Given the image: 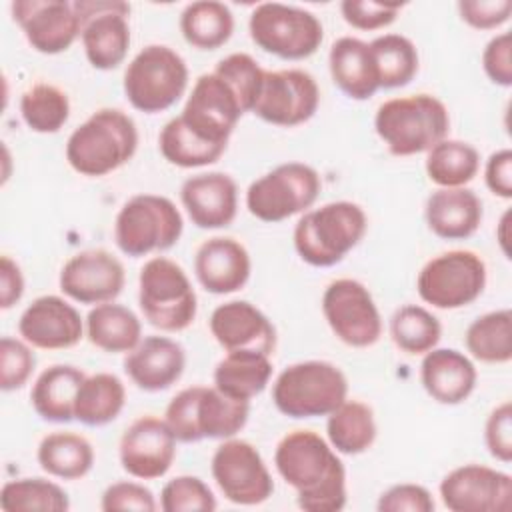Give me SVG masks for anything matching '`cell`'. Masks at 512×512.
Here are the masks:
<instances>
[{"label":"cell","mask_w":512,"mask_h":512,"mask_svg":"<svg viewBox=\"0 0 512 512\" xmlns=\"http://www.w3.org/2000/svg\"><path fill=\"white\" fill-rule=\"evenodd\" d=\"M158 148L166 162L178 168H202L218 162L226 152L224 146L210 144L196 136L176 116L164 124L158 134Z\"/></svg>","instance_id":"ab89813d"},{"label":"cell","mask_w":512,"mask_h":512,"mask_svg":"<svg viewBox=\"0 0 512 512\" xmlns=\"http://www.w3.org/2000/svg\"><path fill=\"white\" fill-rule=\"evenodd\" d=\"M482 68L490 82L502 88L512 86V36L496 34L482 52Z\"/></svg>","instance_id":"f5cc1de1"},{"label":"cell","mask_w":512,"mask_h":512,"mask_svg":"<svg viewBox=\"0 0 512 512\" xmlns=\"http://www.w3.org/2000/svg\"><path fill=\"white\" fill-rule=\"evenodd\" d=\"M36 460L48 476L80 480L94 466V448L86 436L70 430H58L40 440Z\"/></svg>","instance_id":"d6a6232c"},{"label":"cell","mask_w":512,"mask_h":512,"mask_svg":"<svg viewBox=\"0 0 512 512\" xmlns=\"http://www.w3.org/2000/svg\"><path fill=\"white\" fill-rule=\"evenodd\" d=\"M86 332L80 312L62 296L46 294L32 300L18 320V334L38 350H66Z\"/></svg>","instance_id":"7402d4cb"},{"label":"cell","mask_w":512,"mask_h":512,"mask_svg":"<svg viewBox=\"0 0 512 512\" xmlns=\"http://www.w3.org/2000/svg\"><path fill=\"white\" fill-rule=\"evenodd\" d=\"M474 362L456 348H432L420 364V382L426 394L444 406H456L470 398L476 388Z\"/></svg>","instance_id":"4316f807"},{"label":"cell","mask_w":512,"mask_h":512,"mask_svg":"<svg viewBox=\"0 0 512 512\" xmlns=\"http://www.w3.org/2000/svg\"><path fill=\"white\" fill-rule=\"evenodd\" d=\"M326 436L338 454L356 456L372 448L376 440V420L368 404L344 400L326 420Z\"/></svg>","instance_id":"e575fe53"},{"label":"cell","mask_w":512,"mask_h":512,"mask_svg":"<svg viewBox=\"0 0 512 512\" xmlns=\"http://www.w3.org/2000/svg\"><path fill=\"white\" fill-rule=\"evenodd\" d=\"M138 304L144 320L162 332L186 330L198 312L188 274L166 256H154L140 268Z\"/></svg>","instance_id":"52a82bcc"},{"label":"cell","mask_w":512,"mask_h":512,"mask_svg":"<svg viewBox=\"0 0 512 512\" xmlns=\"http://www.w3.org/2000/svg\"><path fill=\"white\" fill-rule=\"evenodd\" d=\"M508 216H510L508 212L502 216V220H500V230H506V228H508ZM498 242H500V246H502V252L508 254V246H506L508 240H506V234L500 232V234H498Z\"/></svg>","instance_id":"9f6ffc18"},{"label":"cell","mask_w":512,"mask_h":512,"mask_svg":"<svg viewBox=\"0 0 512 512\" xmlns=\"http://www.w3.org/2000/svg\"><path fill=\"white\" fill-rule=\"evenodd\" d=\"M180 32L192 48L216 50L234 32L232 10L216 0L192 2L180 14Z\"/></svg>","instance_id":"d590c367"},{"label":"cell","mask_w":512,"mask_h":512,"mask_svg":"<svg viewBox=\"0 0 512 512\" xmlns=\"http://www.w3.org/2000/svg\"><path fill=\"white\" fill-rule=\"evenodd\" d=\"M180 200L196 228L218 230L236 218L238 186L226 172H200L182 182Z\"/></svg>","instance_id":"603a6c76"},{"label":"cell","mask_w":512,"mask_h":512,"mask_svg":"<svg viewBox=\"0 0 512 512\" xmlns=\"http://www.w3.org/2000/svg\"><path fill=\"white\" fill-rule=\"evenodd\" d=\"M210 472L222 496L238 506H258L274 492V480L262 454L240 438H226L214 450Z\"/></svg>","instance_id":"5bb4252c"},{"label":"cell","mask_w":512,"mask_h":512,"mask_svg":"<svg viewBox=\"0 0 512 512\" xmlns=\"http://www.w3.org/2000/svg\"><path fill=\"white\" fill-rule=\"evenodd\" d=\"M402 4L398 2H374V0H344L340 14L344 22L356 30H380L390 26Z\"/></svg>","instance_id":"7dc6e473"},{"label":"cell","mask_w":512,"mask_h":512,"mask_svg":"<svg viewBox=\"0 0 512 512\" xmlns=\"http://www.w3.org/2000/svg\"><path fill=\"white\" fill-rule=\"evenodd\" d=\"M36 356L26 340L2 336L0 340V388L4 392L20 390L32 376Z\"/></svg>","instance_id":"bcb514c9"},{"label":"cell","mask_w":512,"mask_h":512,"mask_svg":"<svg viewBox=\"0 0 512 512\" xmlns=\"http://www.w3.org/2000/svg\"><path fill=\"white\" fill-rule=\"evenodd\" d=\"M0 508L4 512H66L70 500L64 488L52 480L16 478L2 486Z\"/></svg>","instance_id":"b9f144b4"},{"label":"cell","mask_w":512,"mask_h":512,"mask_svg":"<svg viewBox=\"0 0 512 512\" xmlns=\"http://www.w3.org/2000/svg\"><path fill=\"white\" fill-rule=\"evenodd\" d=\"M176 442L178 440L164 418H156L152 414L140 416L124 430L120 438V464L132 478H162L174 464Z\"/></svg>","instance_id":"44dd1931"},{"label":"cell","mask_w":512,"mask_h":512,"mask_svg":"<svg viewBox=\"0 0 512 512\" xmlns=\"http://www.w3.org/2000/svg\"><path fill=\"white\" fill-rule=\"evenodd\" d=\"M322 190L320 174L304 162H286L246 190V208L260 222L276 224L312 208Z\"/></svg>","instance_id":"8fae6325"},{"label":"cell","mask_w":512,"mask_h":512,"mask_svg":"<svg viewBox=\"0 0 512 512\" xmlns=\"http://www.w3.org/2000/svg\"><path fill=\"white\" fill-rule=\"evenodd\" d=\"M100 508L104 512H154L158 504L150 488L140 482L122 480L102 492Z\"/></svg>","instance_id":"c3c4849f"},{"label":"cell","mask_w":512,"mask_h":512,"mask_svg":"<svg viewBox=\"0 0 512 512\" xmlns=\"http://www.w3.org/2000/svg\"><path fill=\"white\" fill-rule=\"evenodd\" d=\"M460 18L476 30H494L510 20L512 2L510 0H460Z\"/></svg>","instance_id":"816d5d0a"},{"label":"cell","mask_w":512,"mask_h":512,"mask_svg":"<svg viewBox=\"0 0 512 512\" xmlns=\"http://www.w3.org/2000/svg\"><path fill=\"white\" fill-rule=\"evenodd\" d=\"M216 506L214 492L198 476H176L160 492V508L164 512H214Z\"/></svg>","instance_id":"f6af8a7d"},{"label":"cell","mask_w":512,"mask_h":512,"mask_svg":"<svg viewBox=\"0 0 512 512\" xmlns=\"http://www.w3.org/2000/svg\"><path fill=\"white\" fill-rule=\"evenodd\" d=\"M438 490L442 504L452 512H508L512 508V476L484 464L450 470Z\"/></svg>","instance_id":"ac0fdd59"},{"label":"cell","mask_w":512,"mask_h":512,"mask_svg":"<svg viewBox=\"0 0 512 512\" xmlns=\"http://www.w3.org/2000/svg\"><path fill=\"white\" fill-rule=\"evenodd\" d=\"M426 224L442 240H466L482 224V200L466 186L434 190L424 208Z\"/></svg>","instance_id":"83f0119b"},{"label":"cell","mask_w":512,"mask_h":512,"mask_svg":"<svg viewBox=\"0 0 512 512\" xmlns=\"http://www.w3.org/2000/svg\"><path fill=\"white\" fill-rule=\"evenodd\" d=\"M374 130L392 156H416L448 136L450 114L432 94L398 96L378 106Z\"/></svg>","instance_id":"3957f363"},{"label":"cell","mask_w":512,"mask_h":512,"mask_svg":"<svg viewBox=\"0 0 512 512\" xmlns=\"http://www.w3.org/2000/svg\"><path fill=\"white\" fill-rule=\"evenodd\" d=\"M126 404L124 382L110 372L86 376L78 388L74 402V420L84 426L98 428L116 420Z\"/></svg>","instance_id":"836d02e7"},{"label":"cell","mask_w":512,"mask_h":512,"mask_svg":"<svg viewBox=\"0 0 512 512\" xmlns=\"http://www.w3.org/2000/svg\"><path fill=\"white\" fill-rule=\"evenodd\" d=\"M86 374L72 364H54L38 374L30 390L34 412L56 424L74 420V402Z\"/></svg>","instance_id":"f546056e"},{"label":"cell","mask_w":512,"mask_h":512,"mask_svg":"<svg viewBox=\"0 0 512 512\" xmlns=\"http://www.w3.org/2000/svg\"><path fill=\"white\" fill-rule=\"evenodd\" d=\"M320 106V88L314 76L300 68L266 70L260 94L252 112L282 128H292L308 122Z\"/></svg>","instance_id":"2e32d148"},{"label":"cell","mask_w":512,"mask_h":512,"mask_svg":"<svg viewBox=\"0 0 512 512\" xmlns=\"http://www.w3.org/2000/svg\"><path fill=\"white\" fill-rule=\"evenodd\" d=\"M12 16L28 44L40 54L66 52L82 34V18L68 0H16Z\"/></svg>","instance_id":"d6986e66"},{"label":"cell","mask_w":512,"mask_h":512,"mask_svg":"<svg viewBox=\"0 0 512 512\" xmlns=\"http://www.w3.org/2000/svg\"><path fill=\"white\" fill-rule=\"evenodd\" d=\"M252 42L282 60L310 58L324 40V26L310 10L282 4L262 2L248 20Z\"/></svg>","instance_id":"30bf717a"},{"label":"cell","mask_w":512,"mask_h":512,"mask_svg":"<svg viewBox=\"0 0 512 512\" xmlns=\"http://www.w3.org/2000/svg\"><path fill=\"white\" fill-rule=\"evenodd\" d=\"M272 378V360L254 350L228 352L214 368V386L234 398L250 402L262 394Z\"/></svg>","instance_id":"4dcf8cb0"},{"label":"cell","mask_w":512,"mask_h":512,"mask_svg":"<svg viewBox=\"0 0 512 512\" xmlns=\"http://www.w3.org/2000/svg\"><path fill=\"white\" fill-rule=\"evenodd\" d=\"M466 350L484 364H506L512 360V312L508 308L492 310L466 328Z\"/></svg>","instance_id":"74e56055"},{"label":"cell","mask_w":512,"mask_h":512,"mask_svg":"<svg viewBox=\"0 0 512 512\" xmlns=\"http://www.w3.org/2000/svg\"><path fill=\"white\" fill-rule=\"evenodd\" d=\"M184 348L168 336H146L124 358V372L144 392H162L180 380Z\"/></svg>","instance_id":"484cf974"},{"label":"cell","mask_w":512,"mask_h":512,"mask_svg":"<svg viewBox=\"0 0 512 512\" xmlns=\"http://www.w3.org/2000/svg\"><path fill=\"white\" fill-rule=\"evenodd\" d=\"M348 396L346 374L328 360H302L274 380L272 400L288 418H318L334 412Z\"/></svg>","instance_id":"8992f818"},{"label":"cell","mask_w":512,"mask_h":512,"mask_svg":"<svg viewBox=\"0 0 512 512\" xmlns=\"http://www.w3.org/2000/svg\"><path fill=\"white\" fill-rule=\"evenodd\" d=\"M486 188L504 200L512 198V150L502 148L490 154L484 168Z\"/></svg>","instance_id":"db71d44e"},{"label":"cell","mask_w":512,"mask_h":512,"mask_svg":"<svg viewBox=\"0 0 512 512\" xmlns=\"http://www.w3.org/2000/svg\"><path fill=\"white\" fill-rule=\"evenodd\" d=\"M250 402L234 400L216 386H188L166 406L164 420L178 442L234 438L248 422Z\"/></svg>","instance_id":"5b68a950"},{"label":"cell","mask_w":512,"mask_h":512,"mask_svg":"<svg viewBox=\"0 0 512 512\" xmlns=\"http://www.w3.org/2000/svg\"><path fill=\"white\" fill-rule=\"evenodd\" d=\"M242 114L232 88L216 72H208L194 82L178 118L202 140L226 148Z\"/></svg>","instance_id":"e0dca14e"},{"label":"cell","mask_w":512,"mask_h":512,"mask_svg":"<svg viewBox=\"0 0 512 512\" xmlns=\"http://www.w3.org/2000/svg\"><path fill=\"white\" fill-rule=\"evenodd\" d=\"M126 282L122 262L108 250H82L66 260L60 270V290L78 304H104L120 296Z\"/></svg>","instance_id":"ffe728a7"},{"label":"cell","mask_w":512,"mask_h":512,"mask_svg":"<svg viewBox=\"0 0 512 512\" xmlns=\"http://www.w3.org/2000/svg\"><path fill=\"white\" fill-rule=\"evenodd\" d=\"M184 220L176 204L160 194L128 198L114 220V242L130 258L170 250L182 236Z\"/></svg>","instance_id":"ba28073f"},{"label":"cell","mask_w":512,"mask_h":512,"mask_svg":"<svg viewBox=\"0 0 512 512\" xmlns=\"http://www.w3.org/2000/svg\"><path fill=\"white\" fill-rule=\"evenodd\" d=\"M368 218L362 206L336 200L306 210L294 226V250L302 262L316 268L336 266L364 238Z\"/></svg>","instance_id":"277c9868"},{"label":"cell","mask_w":512,"mask_h":512,"mask_svg":"<svg viewBox=\"0 0 512 512\" xmlns=\"http://www.w3.org/2000/svg\"><path fill=\"white\" fill-rule=\"evenodd\" d=\"M86 336L92 346L110 354H128L142 340L140 318L122 304H96L86 316Z\"/></svg>","instance_id":"1f68e13d"},{"label":"cell","mask_w":512,"mask_h":512,"mask_svg":"<svg viewBox=\"0 0 512 512\" xmlns=\"http://www.w3.org/2000/svg\"><path fill=\"white\" fill-rule=\"evenodd\" d=\"M250 272L252 260L246 246L230 236L208 238L194 254L196 280L206 292L216 296L244 288Z\"/></svg>","instance_id":"d4e9b609"},{"label":"cell","mask_w":512,"mask_h":512,"mask_svg":"<svg viewBox=\"0 0 512 512\" xmlns=\"http://www.w3.org/2000/svg\"><path fill=\"white\" fill-rule=\"evenodd\" d=\"M486 280V264L476 252L448 250L422 266L416 278V290L432 308L458 310L482 296Z\"/></svg>","instance_id":"7c38bea8"},{"label":"cell","mask_w":512,"mask_h":512,"mask_svg":"<svg viewBox=\"0 0 512 512\" xmlns=\"http://www.w3.org/2000/svg\"><path fill=\"white\" fill-rule=\"evenodd\" d=\"M24 124L38 134H56L70 118L68 94L48 82L30 86L20 98Z\"/></svg>","instance_id":"7bdbcfd3"},{"label":"cell","mask_w":512,"mask_h":512,"mask_svg":"<svg viewBox=\"0 0 512 512\" xmlns=\"http://www.w3.org/2000/svg\"><path fill=\"white\" fill-rule=\"evenodd\" d=\"M214 340L226 350H254L272 354L276 348V328L270 318L246 300H230L214 308L208 320Z\"/></svg>","instance_id":"cb8c5ba5"},{"label":"cell","mask_w":512,"mask_h":512,"mask_svg":"<svg viewBox=\"0 0 512 512\" xmlns=\"http://www.w3.org/2000/svg\"><path fill=\"white\" fill-rule=\"evenodd\" d=\"M370 50L380 90L402 88L414 80L420 58L410 38L402 34H382L370 42Z\"/></svg>","instance_id":"f35d334b"},{"label":"cell","mask_w":512,"mask_h":512,"mask_svg":"<svg viewBox=\"0 0 512 512\" xmlns=\"http://www.w3.org/2000/svg\"><path fill=\"white\" fill-rule=\"evenodd\" d=\"M426 176L440 188H462L480 170L478 150L462 140L444 138L426 152Z\"/></svg>","instance_id":"8d00e7d4"},{"label":"cell","mask_w":512,"mask_h":512,"mask_svg":"<svg viewBox=\"0 0 512 512\" xmlns=\"http://www.w3.org/2000/svg\"><path fill=\"white\" fill-rule=\"evenodd\" d=\"M484 444L492 458L502 464L512 460V404L506 400L496 406L484 424Z\"/></svg>","instance_id":"681fc988"},{"label":"cell","mask_w":512,"mask_h":512,"mask_svg":"<svg viewBox=\"0 0 512 512\" xmlns=\"http://www.w3.org/2000/svg\"><path fill=\"white\" fill-rule=\"evenodd\" d=\"M434 506L430 490L412 482L390 486L376 502L378 512H432Z\"/></svg>","instance_id":"f907efd6"},{"label":"cell","mask_w":512,"mask_h":512,"mask_svg":"<svg viewBox=\"0 0 512 512\" xmlns=\"http://www.w3.org/2000/svg\"><path fill=\"white\" fill-rule=\"evenodd\" d=\"M322 314L334 336L346 346L368 348L382 336L378 306L370 290L358 280H332L322 294Z\"/></svg>","instance_id":"4fadbf2b"},{"label":"cell","mask_w":512,"mask_h":512,"mask_svg":"<svg viewBox=\"0 0 512 512\" xmlns=\"http://www.w3.org/2000/svg\"><path fill=\"white\" fill-rule=\"evenodd\" d=\"M328 68L332 82L352 100H368L380 90L370 44L360 38H338L328 52Z\"/></svg>","instance_id":"f1b7e54d"},{"label":"cell","mask_w":512,"mask_h":512,"mask_svg":"<svg viewBox=\"0 0 512 512\" xmlns=\"http://www.w3.org/2000/svg\"><path fill=\"white\" fill-rule=\"evenodd\" d=\"M390 338L398 350L410 356H424L438 346L442 324L424 306L404 304L390 318Z\"/></svg>","instance_id":"60d3db41"},{"label":"cell","mask_w":512,"mask_h":512,"mask_svg":"<svg viewBox=\"0 0 512 512\" xmlns=\"http://www.w3.org/2000/svg\"><path fill=\"white\" fill-rule=\"evenodd\" d=\"M82 18V48L86 60L96 70L118 68L130 48V6L118 0H76Z\"/></svg>","instance_id":"9a60e30c"},{"label":"cell","mask_w":512,"mask_h":512,"mask_svg":"<svg viewBox=\"0 0 512 512\" xmlns=\"http://www.w3.org/2000/svg\"><path fill=\"white\" fill-rule=\"evenodd\" d=\"M124 94L132 108L158 114L172 108L188 88L184 58L164 44L144 46L126 66Z\"/></svg>","instance_id":"9c48e42d"},{"label":"cell","mask_w":512,"mask_h":512,"mask_svg":"<svg viewBox=\"0 0 512 512\" xmlns=\"http://www.w3.org/2000/svg\"><path fill=\"white\" fill-rule=\"evenodd\" d=\"M274 466L296 490V504L304 512H338L346 506L344 462L320 434L288 432L276 446Z\"/></svg>","instance_id":"6da1fadb"},{"label":"cell","mask_w":512,"mask_h":512,"mask_svg":"<svg viewBox=\"0 0 512 512\" xmlns=\"http://www.w3.org/2000/svg\"><path fill=\"white\" fill-rule=\"evenodd\" d=\"M24 294V276L20 266L10 258H0V306L2 310L12 308Z\"/></svg>","instance_id":"11a10c76"},{"label":"cell","mask_w":512,"mask_h":512,"mask_svg":"<svg viewBox=\"0 0 512 512\" xmlns=\"http://www.w3.org/2000/svg\"><path fill=\"white\" fill-rule=\"evenodd\" d=\"M212 72H216L232 88L244 114L252 112L266 70L260 68V64L250 54L234 52L222 58Z\"/></svg>","instance_id":"ee69618b"},{"label":"cell","mask_w":512,"mask_h":512,"mask_svg":"<svg viewBox=\"0 0 512 512\" xmlns=\"http://www.w3.org/2000/svg\"><path fill=\"white\" fill-rule=\"evenodd\" d=\"M136 148L134 120L118 108H100L72 130L64 154L74 172L100 178L130 162Z\"/></svg>","instance_id":"7a4b0ae2"}]
</instances>
